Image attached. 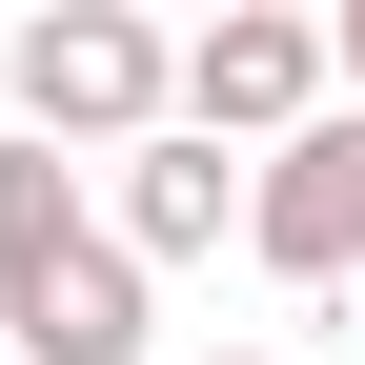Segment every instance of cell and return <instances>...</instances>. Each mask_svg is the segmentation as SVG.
Listing matches in <instances>:
<instances>
[{
	"mask_svg": "<svg viewBox=\"0 0 365 365\" xmlns=\"http://www.w3.org/2000/svg\"><path fill=\"white\" fill-rule=\"evenodd\" d=\"M163 122L182 143H304V122H325V21H284V0H223L203 41H163Z\"/></svg>",
	"mask_w": 365,
	"mask_h": 365,
	"instance_id": "obj_1",
	"label": "cell"
},
{
	"mask_svg": "<svg viewBox=\"0 0 365 365\" xmlns=\"http://www.w3.org/2000/svg\"><path fill=\"white\" fill-rule=\"evenodd\" d=\"M0 81H21V143H163V21H122V0H61V21L0 41Z\"/></svg>",
	"mask_w": 365,
	"mask_h": 365,
	"instance_id": "obj_2",
	"label": "cell"
},
{
	"mask_svg": "<svg viewBox=\"0 0 365 365\" xmlns=\"http://www.w3.org/2000/svg\"><path fill=\"white\" fill-rule=\"evenodd\" d=\"M244 244L284 264V284H365V102H325L304 143L244 163Z\"/></svg>",
	"mask_w": 365,
	"mask_h": 365,
	"instance_id": "obj_3",
	"label": "cell"
},
{
	"mask_svg": "<svg viewBox=\"0 0 365 365\" xmlns=\"http://www.w3.org/2000/svg\"><path fill=\"white\" fill-rule=\"evenodd\" d=\"M0 365H143V264L81 223V244H41L21 284H0Z\"/></svg>",
	"mask_w": 365,
	"mask_h": 365,
	"instance_id": "obj_4",
	"label": "cell"
},
{
	"mask_svg": "<svg viewBox=\"0 0 365 365\" xmlns=\"http://www.w3.org/2000/svg\"><path fill=\"white\" fill-rule=\"evenodd\" d=\"M223 223H244V163H223V143H182V122H163V143H122V203H102L122 264H203Z\"/></svg>",
	"mask_w": 365,
	"mask_h": 365,
	"instance_id": "obj_5",
	"label": "cell"
},
{
	"mask_svg": "<svg viewBox=\"0 0 365 365\" xmlns=\"http://www.w3.org/2000/svg\"><path fill=\"white\" fill-rule=\"evenodd\" d=\"M41 244H81V182H61V143H21V122H0V284H21Z\"/></svg>",
	"mask_w": 365,
	"mask_h": 365,
	"instance_id": "obj_6",
	"label": "cell"
},
{
	"mask_svg": "<svg viewBox=\"0 0 365 365\" xmlns=\"http://www.w3.org/2000/svg\"><path fill=\"white\" fill-rule=\"evenodd\" d=\"M325 81H345V102H365V0H345V21H325Z\"/></svg>",
	"mask_w": 365,
	"mask_h": 365,
	"instance_id": "obj_7",
	"label": "cell"
},
{
	"mask_svg": "<svg viewBox=\"0 0 365 365\" xmlns=\"http://www.w3.org/2000/svg\"><path fill=\"white\" fill-rule=\"evenodd\" d=\"M203 365H284V345H203Z\"/></svg>",
	"mask_w": 365,
	"mask_h": 365,
	"instance_id": "obj_8",
	"label": "cell"
}]
</instances>
